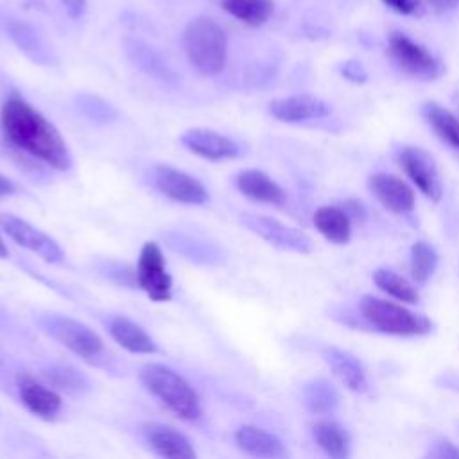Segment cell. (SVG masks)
I'll use <instances>...</instances> for the list:
<instances>
[{"label": "cell", "mask_w": 459, "mask_h": 459, "mask_svg": "<svg viewBox=\"0 0 459 459\" xmlns=\"http://www.w3.org/2000/svg\"><path fill=\"white\" fill-rule=\"evenodd\" d=\"M142 436L145 443L151 446V450L160 457L194 459L197 455L192 441L172 425L147 421L142 425Z\"/></svg>", "instance_id": "e0dca14e"}, {"label": "cell", "mask_w": 459, "mask_h": 459, "mask_svg": "<svg viewBox=\"0 0 459 459\" xmlns=\"http://www.w3.org/2000/svg\"><path fill=\"white\" fill-rule=\"evenodd\" d=\"M18 192V185L7 178L5 174L0 172V197H7V195H13Z\"/></svg>", "instance_id": "74e56055"}, {"label": "cell", "mask_w": 459, "mask_h": 459, "mask_svg": "<svg viewBox=\"0 0 459 459\" xmlns=\"http://www.w3.org/2000/svg\"><path fill=\"white\" fill-rule=\"evenodd\" d=\"M316 445L333 459H344L350 455V436L346 429L335 421L321 420L310 427Z\"/></svg>", "instance_id": "484cf974"}, {"label": "cell", "mask_w": 459, "mask_h": 459, "mask_svg": "<svg viewBox=\"0 0 459 459\" xmlns=\"http://www.w3.org/2000/svg\"><path fill=\"white\" fill-rule=\"evenodd\" d=\"M301 400L312 414H319V416L332 414L339 407V393L325 378L308 380L301 387Z\"/></svg>", "instance_id": "4316f807"}, {"label": "cell", "mask_w": 459, "mask_h": 459, "mask_svg": "<svg viewBox=\"0 0 459 459\" xmlns=\"http://www.w3.org/2000/svg\"><path fill=\"white\" fill-rule=\"evenodd\" d=\"M423 115L434 133L450 147L459 151V118L450 109L436 102H427L423 106Z\"/></svg>", "instance_id": "f546056e"}, {"label": "cell", "mask_w": 459, "mask_h": 459, "mask_svg": "<svg viewBox=\"0 0 459 459\" xmlns=\"http://www.w3.org/2000/svg\"><path fill=\"white\" fill-rule=\"evenodd\" d=\"M151 183L154 190L174 203L199 206L210 199L206 186L197 178L172 165H154Z\"/></svg>", "instance_id": "9c48e42d"}, {"label": "cell", "mask_w": 459, "mask_h": 459, "mask_svg": "<svg viewBox=\"0 0 459 459\" xmlns=\"http://www.w3.org/2000/svg\"><path fill=\"white\" fill-rule=\"evenodd\" d=\"M0 129L16 151L54 170L72 167V152L59 129L20 93H11L0 108Z\"/></svg>", "instance_id": "6da1fadb"}, {"label": "cell", "mask_w": 459, "mask_h": 459, "mask_svg": "<svg viewBox=\"0 0 459 459\" xmlns=\"http://www.w3.org/2000/svg\"><path fill=\"white\" fill-rule=\"evenodd\" d=\"M436 11H452L459 5V0H427Z\"/></svg>", "instance_id": "ab89813d"}, {"label": "cell", "mask_w": 459, "mask_h": 459, "mask_svg": "<svg viewBox=\"0 0 459 459\" xmlns=\"http://www.w3.org/2000/svg\"><path fill=\"white\" fill-rule=\"evenodd\" d=\"M339 70H341L342 77L353 84H364L368 81V72L362 66V63L357 59H348V61L341 63Z\"/></svg>", "instance_id": "836d02e7"}, {"label": "cell", "mask_w": 459, "mask_h": 459, "mask_svg": "<svg viewBox=\"0 0 459 459\" xmlns=\"http://www.w3.org/2000/svg\"><path fill=\"white\" fill-rule=\"evenodd\" d=\"M0 228L13 242L36 253L43 260L50 264H61L65 260V251L59 242L25 219L13 213H0Z\"/></svg>", "instance_id": "8fae6325"}, {"label": "cell", "mask_w": 459, "mask_h": 459, "mask_svg": "<svg viewBox=\"0 0 459 459\" xmlns=\"http://www.w3.org/2000/svg\"><path fill=\"white\" fill-rule=\"evenodd\" d=\"M4 369H5V368H4V362H2V359H0V375L4 373Z\"/></svg>", "instance_id": "7bdbcfd3"}, {"label": "cell", "mask_w": 459, "mask_h": 459, "mask_svg": "<svg viewBox=\"0 0 459 459\" xmlns=\"http://www.w3.org/2000/svg\"><path fill=\"white\" fill-rule=\"evenodd\" d=\"M163 242L172 253L195 265H221L226 258L217 244L185 231H167L163 233Z\"/></svg>", "instance_id": "d6986e66"}, {"label": "cell", "mask_w": 459, "mask_h": 459, "mask_svg": "<svg viewBox=\"0 0 459 459\" xmlns=\"http://www.w3.org/2000/svg\"><path fill=\"white\" fill-rule=\"evenodd\" d=\"M61 4L72 20H81L88 11V0H61Z\"/></svg>", "instance_id": "8d00e7d4"}, {"label": "cell", "mask_w": 459, "mask_h": 459, "mask_svg": "<svg viewBox=\"0 0 459 459\" xmlns=\"http://www.w3.org/2000/svg\"><path fill=\"white\" fill-rule=\"evenodd\" d=\"M41 378L54 387L56 391L66 393V394H86L91 391V384L88 377L74 368L72 364L65 362H50L41 368L39 371Z\"/></svg>", "instance_id": "d4e9b609"}, {"label": "cell", "mask_w": 459, "mask_h": 459, "mask_svg": "<svg viewBox=\"0 0 459 459\" xmlns=\"http://www.w3.org/2000/svg\"><path fill=\"white\" fill-rule=\"evenodd\" d=\"M222 9L249 27L264 25L274 13L273 0H221Z\"/></svg>", "instance_id": "f1b7e54d"}, {"label": "cell", "mask_w": 459, "mask_h": 459, "mask_svg": "<svg viewBox=\"0 0 459 459\" xmlns=\"http://www.w3.org/2000/svg\"><path fill=\"white\" fill-rule=\"evenodd\" d=\"M122 48L127 61L142 74L169 86H176L179 82V77L176 70L170 66V63L163 57V54L158 48H154L147 41L140 38H126L122 41Z\"/></svg>", "instance_id": "4fadbf2b"}, {"label": "cell", "mask_w": 459, "mask_h": 459, "mask_svg": "<svg viewBox=\"0 0 459 459\" xmlns=\"http://www.w3.org/2000/svg\"><path fill=\"white\" fill-rule=\"evenodd\" d=\"M136 287L147 294L151 301L165 303L172 298V276L161 247L149 240L142 246L136 262Z\"/></svg>", "instance_id": "52a82bcc"}, {"label": "cell", "mask_w": 459, "mask_h": 459, "mask_svg": "<svg viewBox=\"0 0 459 459\" xmlns=\"http://www.w3.org/2000/svg\"><path fill=\"white\" fill-rule=\"evenodd\" d=\"M235 443L242 452L255 457L278 459L289 455L283 441L278 436L255 425H240L235 430Z\"/></svg>", "instance_id": "603a6c76"}, {"label": "cell", "mask_w": 459, "mask_h": 459, "mask_svg": "<svg viewBox=\"0 0 459 459\" xmlns=\"http://www.w3.org/2000/svg\"><path fill=\"white\" fill-rule=\"evenodd\" d=\"M382 2L398 14H420L421 13L420 0H382Z\"/></svg>", "instance_id": "e575fe53"}, {"label": "cell", "mask_w": 459, "mask_h": 459, "mask_svg": "<svg viewBox=\"0 0 459 459\" xmlns=\"http://www.w3.org/2000/svg\"><path fill=\"white\" fill-rule=\"evenodd\" d=\"M9 256V249H7V244L4 240V237L0 235V258H7Z\"/></svg>", "instance_id": "60d3db41"}, {"label": "cell", "mask_w": 459, "mask_h": 459, "mask_svg": "<svg viewBox=\"0 0 459 459\" xmlns=\"http://www.w3.org/2000/svg\"><path fill=\"white\" fill-rule=\"evenodd\" d=\"M179 142L192 154L201 156V158L210 160V161L233 160L242 152L240 145L233 138H230L226 134H221L213 129H206V127L186 129L179 136Z\"/></svg>", "instance_id": "5bb4252c"}, {"label": "cell", "mask_w": 459, "mask_h": 459, "mask_svg": "<svg viewBox=\"0 0 459 459\" xmlns=\"http://www.w3.org/2000/svg\"><path fill=\"white\" fill-rule=\"evenodd\" d=\"M429 455L439 457V459H459V446L448 439H439L434 445V448L429 452Z\"/></svg>", "instance_id": "d590c367"}, {"label": "cell", "mask_w": 459, "mask_h": 459, "mask_svg": "<svg viewBox=\"0 0 459 459\" xmlns=\"http://www.w3.org/2000/svg\"><path fill=\"white\" fill-rule=\"evenodd\" d=\"M437 253L436 249L425 242V240H416L411 247V276L416 283L423 285L429 281V278L436 273L437 267Z\"/></svg>", "instance_id": "1f68e13d"}, {"label": "cell", "mask_w": 459, "mask_h": 459, "mask_svg": "<svg viewBox=\"0 0 459 459\" xmlns=\"http://www.w3.org/2000/svg\"><path fill=\"white\" fill-rule=\"evenodd\" d=\"M142 385L152 394L163 407L185 421L199 420L203 414V405L197 391L192 384L165 364H145L138 371Z\"/></svg>", "instance_id": "7a4b0ae2"}, {"label": "cell", "mask_w": 459, "mask_h": 459, "mask_svg": "<svg viewBox=\"0 0 459 459\" xmlns=\"http://www.w3.org/2000/svg\"><path fill=\"white\" fill-rule=\"evenodd\" d=\"M27 2H30L34 7H38V9H43L45 7V0H27Z\"/></svg>", "instance_id": "b9f144b4"}, {"label": "cell", "mask_w": 459, "mask_h": 459, "mask_svg": "<svg viewBox=\"0 0 459 459\" xmlns=\"http://www.w3.org/2000/svg\"><path fill=\"white\" fill-rule=\"evenodd\" d=\"M99 273L108 278L109 281L120 285V287H127V289H134L136 287V269H133L127 264L117 262V260H104L99 265Z\"/></svg>", "instance_id": "d6a6232c"}, {"label": "cell", "mask_w": 459, "mask_h": 459, "mask_svg": "<svg viewBox=\"0 0 459 459\" xmlns=\"http://www.w3.org/2000/svg\"><path fill=\"white\" fill-rule=\"evenodd\" d=\"M16 391L23 407L39 420L52 421L63 409L59 391L50 387L47 382H38L29 375H20L16 378Z\"/></svg>", "instance_id": "2e32d148"}, {"label": "cell", "mask_w": 459, "mask_h": 459, "mask_svg": "<svg viewBox=\"0 0 459 459\" xmlns=\"http://www.w3.org/2000/svg\"><path fill=\"white\" fill-rule=\"evenodd\" d=\"M38 326L86 362L100 364L106 357V348L100 335L79 319L47 312L38 316Z\"/></svg>", "instance_id": "5b68a950"}, {"label": "cell", "mask_w": 459, "mask_h": 459, "mask_svg": "<svg viewBox=\"0 0 459 459\" xmlns=\"http://www.w3.org/2000/svg\"><path fill=\"white\" fill-rule=\"evenodd\" d=\"M111 339L124 350L138 355H151L158 351L156 341L147 333L143 326L122 314H109L104 321Z\"/></svg>", "instance_id": "ffe728a7"}, {"label": "cell", "mask_w": 459, "mask_h": 459, "mask_svg": "<svg viewBox=\"0 0 459 459\" xmlns=\"http://www.w3.org/2000/svg\"><path fill=\"white\" fill-rule=\"evenodd\" d=\"M74 108L75 111L99 126H108L113 124L120 118L118 109L115 108V104H111L108 99L97 95V93H90V91H81L74 97Z\"/></svg>", "instance_id": "83f0119b"}, {"label": "cell", "mask_w": 459, "mask_h": 459, "mask_svg": "<svg viewBox=\"0 0 459 459\" xmlns=\"http://www.w3.org/2000/svg\"><path fill=\"white\" fill-rule=\"evenodd\" d=\"M269 113L285 124H298L316 118H325L330 115L328 104L310 93H298L278 97L269 102Z\"/></svg>", "instance_id": "ac0fdd59"}, {"label": "cell", "mask_w": 459, "mask_h": 459, "mask_svg": "<svg viewBox=\"0 0 459 459\" xmlns=\"http://www.w3.org/2000/svg\"><path fill=\"white\" fill-rule=\"evenodd\" d=\"M359 310L368 325L387 335L420 337L432 332V321L427 316L416 314L400 303L373 294L360 298Z\"/></svg>", "instance_id": "277c9868"}, {"label": "cell", "mask_w": 459, "mask_h": 459, "mask_svg": "<svg viewBox=\"0 0 459 459\" xmlns=\"http://www.w3.org/2000/svg\"><path fill=\"white\" fill-rule=\"evenodd\" d=\"M323 359L333 371V375L353 393H366L369 389V380L366 375V369L359 357H355L351 351L328 346L323 350Z\"/></svg>", "instance_id": "44dd1931"}, {"label": "cell", "mask_w": 459, "mask_h": 459, "mask_svg": "<svg viewBox=\"0 0 459 459\" xmlns=\"http://www.w3.org/2000/svg\"><path fill=\"white\" fill-rule=\"evenodd\" d=\"M373 281L382 292H385L387 296H391V298H394L402 303L414 305L420 299V294H418L416 287L409 280H405L403 276L396 274L391 269H385V267L377 269L373 273Z\"/></svg>", "instance_id": "4dcf8cb0"}, {"label": "cell", "mask_w": 459, "mask_h": 459, "mask_svg": "<svg viewBox=\"0 0 459 459\" xmlns=\"http://www.w3.org/2000/svg\"><path fill=\"white\" fill-rule=\"evenodd\" d=\"M389 54L398 68L414 79L434 81L445 74L443 61L403 32L389 34Z\"/></svg>", "instance_id": "8992f818"}, {"label": "cell", "mask_w": 459, "mask_h": 459, "mask_svg": "<svg viewBox=\"0 0 459 459\" xmlns=\"http://www.w3.org/2000/svg\"><path fill=\"white\" fill-rule=\"evenodd\" d=\"M314 228L333 244H348L351 238V217L344 208L325 204L312 215Z\"/></svg>", "instance_id": "cb8c5ba5"}, {"label": "cell", "mask_w": 459, "mask_h": 459, "mask_svg": "<svg viewBox=\"0 0 459 459\" xmlns=\"http://www.w3.org/2000/svg\"><path fill=\"white\" fill-rule=\"evenodd\" d=\"M398 165L425 197L434 203L443 197V181L432 154L420 147H403L398 152Z\"/></svg>", "instance_id": "7c38bea8"}, {"label": "cell", "mask_w": 459, "mask_h": 459, "mask_svg": "<svg viewBox=\"0 0 459 459\" xmlns=\"http://www.w3.org/2000/svg\"><path fill=\"white\" fill-rule=\"evenodd\" d=\"M240 222L251 233L258 235L262 240H265L273 247L290 251V253H299V255L312 253L314 249V242L305 231L294 226H289L278 219H273L269 215L242 213Z\"/></svg>", "instance_id": "ba28073f"}, {"label": "cell", "mask_w": 459, "mask_h": 459, "mask_svg": "<svg viewBox=\"0 0 459 459\" xmlns=\"http://www.w3.org/2000/svg\"><path fill=\"white\" fill-rule=\"evenodd\" d=\"M368 186L373 197L385 210L396 215H407L416 206V195L412 186L398 176H393L387 172L371 174L368 179Z\"/></svg>", "instance_id": "9a60e30c"}, {"label": "cell", "mask_w": 459, "mask_h": 459, "mask_svg": "<svg viewBox=\"0 0 459 459\" xmlns=\"http://www.w3.org/2000/svg\"><path fill=\"white\" fill-rule=\"evenodd\" d=\"M344 210H346V213H348L350 217H355V219H364V217H366V208H364L359 201H353V199L346 201Z\"/></svg>", "instance_id": "f35d334b"}, {"label": "cell", "mask_w": 459, "mask_h": 459, "mask_svg": "<svg viewBox=\"0 0 459 459\" xmlns=\"http://www.w3.org/2000/svg\"><path fill=\"white\" fill-rule=\"evenodd\" d=\"M188 63L203 75H219L226 65L228 36L222 25L210 16L192 18L181 36Z\"/></svg>", "instance_id": "3957f363"}, {"label": "cell", "mask_w": 459, "mask_h": 459, "mask_svg": "<svg viewBox=\"0 0 459 459\" xmlns=\"http://www.w3.org/2000/svg\"><path fill=\"white\" fill-rule=\"evenodd\" d=\"M235 186L242 195L256 203L281 204L285 201V190L271 176L258 169L240 170L235 176Z\"/></svg>", "instance_id": "7402d4cb"}, {"label": "cell", "mask_w": 459, "mask_h": 459, "mask_svg": "<svg viewBox=\"0 0 459 459\" xmlns=\"http://www.w3.org/2000/svg\"><path fill=\"white\" fill-rule=\"evenodd\" d=\"M0 25L14 47L34 65L54 66L57 54L45 34L30 22L14 16H2Z\"/></svg>", "instance_id": "30bf717a"}]
</instances>
